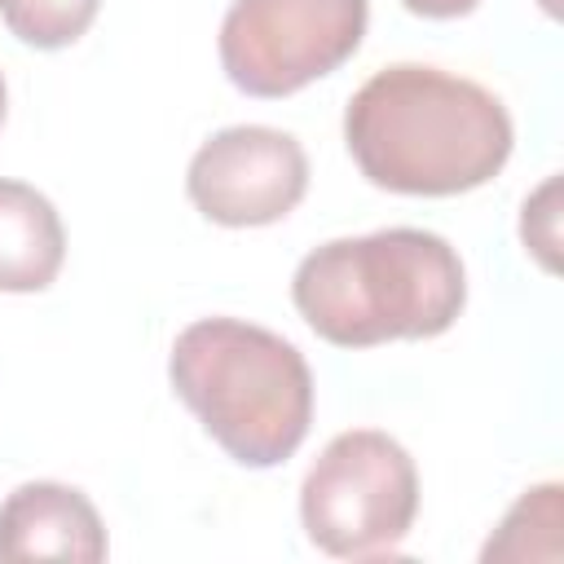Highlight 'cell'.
Wrapping results in <instances>:
<instances>
[{
  "instance_id": "7c38bea8",
  "label": "cell",
  "mask_w": 564,
  "mask_h": 564,
  "mask_svg": "<svg viewBox=\"0 0 564 564\" xmlns=\"http://www.w3.org/2000/svg\"><path fill=\"white\" fill-rule=\"evenodd\" d=\"M410 13L419 18H432V22H449V18H467L480 0H401Z\"/></svg>"
},
{
  "instance_id": "4fadbf2b",
  "label": "cell",
  "mask_w": 564,
  "mask_h": 564,
  "mask_svg": "<svg viewBox=\"0 0 564 564\" xmlns=\"http://www.w3.org/2000/svg\"><path fill=\"white\" fill-rule=\"evenodd\" d=\"M4 115H9V88H4V75H0V123H4Z\"/></svg>"
},
{
  "instance_id": "ba28073f",
  "label": "cell",
  "mask_w": 564,
  "mask_h": 564,
  "mask_svg": "<svg viewBox=\"0 0 564 564\" xmlns=\"http://www.w3.org/2000/svg\"><path fill=\"white\" fill-rule=\"evenodd\" d=\"M66 260V229L57 207L26 181L0 176V291H48Z\"/></svg>"
},
{
  "instance_id": "6da1fadb",
  "label": "cell",
  "mask_w": 564,
  "mask_h": 564,
  "mask_svg": "<svg viewBox=\"0 0 564 564\" xmlns=\"http://www.w3.org/2000/svg\"><path fill=\"white\" fill-rule=\"evenodd\" d=\"M344 145L361 176L388 194L454 198L507 167L516 123L485 84L397 62L348 97Z\"/></svg>"
},
{
  "instance_id": "9c48e42d",
  "label": "cell",
  "mask_w": 564,
  "mask_h": 564,
  "mask_svg": "<svg viewBox=\"0 0 564 564\" xmlns=\"http://www.w3.org/2000/svg\"><path fill=\"white\" fill-rule=\"evenodd\" d=\"M560 524H564V489L555 480L546 485H533L516 498V507L502 516L498 533L480 546V560L494 564V560H542L538 542L560 560Z\"/></svg>"
},
{
  "instance_id": "52a82bcc",
  "label": "cell",
  "mask_w": 564,
  "mask_h": 564,
  "mask_svg": "<svg viewBox=\"0 0 564 564\" xmlns=\"http://www.w3.org/2000/svg\"><path fill=\"white\" fill-rule=\"evenodd\" d=\"M106 524L84 489L62 480H26L0 502V560H106Z\"/></svg>"
},
{
  "instance_id": "3957f363",
  "label": "cell",
  "mask_w": 564,
  "mask_h": 564,
  "mask_svg": "<svg viewBox=\"0 0 564 564\" xmlns=\"http://www.w3.org/2000/svg\"><path fill=\"white\" fill-rule=\"evenodd\" d=\"M167 379L203 432L242 467H278L308 436L313 370L269 326L242 317L189 322L167 352Z\"/></svg>"
},
{
  "instance_id": "277c9868",
  "label": "cell",
  "mask_w": 564,
  "mask_h": 564,
  "mask_svg": "<svg viewBox=\"0 0 564 564\" xmlns=\"http://www.w3.org/2000/svg\"><path fill=\"white\" fill-rule=\"evenodd\" d=\"M419 516L410 449L379 427H348L326 441L300 485V524L335 560L392 555Z\"/></svg>"
},
{
  "instance_id": "30bf717a",
  "label": "cell",
  "mask_w": 564,
  "mask_h": 564,
  "mask_svg": "<svg viewBox=\"0 0 564 564\" xmlns=\"http://www.w3.org/2000/svg\"><path fill=\"white\" fill-rule=\"evenodd\" d=\"M97 9L101 0H0V22L26 48L53 53L75 44L93 26Z\"/></svg>"
},
{
  "instance_id": "8fae6325",
  "label": "cell",
  "mask_w": 564,
  "mask_h": 564,
  "mask_svg": "<svg viewBox=\"0 0 564 564\" xmlns=\"http://www.w3.org/2000/svg\"><path fill=\"white\" fill-rule=\"evenodd\" d=\"M520 242L533 251V260L555 273V247H560V176H546L520 207Z\"/></svg>"
},
{
  "instance_id": "5b68a950",
  "label": "cell",
  "mask_w": 564,
  "mask_h": 564,
  "mask_svg": "<svg viewBox=\"0 0 564 564\" xmlns=\"http://www.w3.org/2000/svg\"><path fill=\"white\" fill-rule=\"evenodd\" d=\"M370 0H234L220 22V70L247 97H291L339 70L366 40Z\"/></svg>"
},
{
  "instance_id": "7a4b0ae2",
  "label": "cell",
  "mask_w": 564,
  "mask_h": 564,
  "mask_svg": "<svg viewBox=\"0 0 564 564\" xmlns=\"http://www.w3.org/2000/svg\"><path fill=\"white\" fill-rule=\"evenodd\" d=\"M308 330L335 348L436 339L467 304V269L432 229H375L313 247L291 278Z\"/></svg>"
},
{
  "instance_id": "8992f818",
  "label": "cell",
  "mask_w": 564,
  "mask_h": 564,
  "mask_svg": "<svg viewBox=\"0 0 564 564\" xmlns=\"http://www.w3.org/2000/svg\"><path fill=\"white\" fill-rule=\"evenodd\" d=\"M308 189L304 145L264 123H234L212 132L185 172L189 203L225 229H260L286 220Z\"/></svg>"
}]
</instances>
